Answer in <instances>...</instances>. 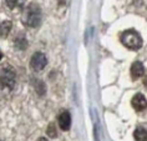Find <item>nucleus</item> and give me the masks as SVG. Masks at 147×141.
Here are the masks:
<instances>
[{
    "label": "nucleus",
    "mask_w": 147,
    "mask_h": 141,
    "mask_svg": "<svg viewBox=\"0 0 147 141\" xmlns=\"http://www.w3.org/2000/svg\"><path fill=\"white\" fill-rule=\"evenodd\" d=\"M57 121H59L60 129L64 130V131H67V130L70 129V126H71V116H70V114L67 113V111H64V113H61L60 115H59Z\"/></svg>",
    "instance_id": "nucleus-6"
},
{
    "label": "nucleus",
    "mask_w": 147,
    "mask_h": 141,
    "mask_svg": "<svg viewBox=\"0 0 147 141\" xmlns=\"http://www.w3.org/2000/svg\"><path fill=\"white\" fill-rule=\"evenodd\" d=\"M47 135H49L50 137H56L57 132H56V127H55L54 124H50L49 126H47Z\"/></svg>",
    "instance_id": "nucleus-12"
},
{
    "label": "nucleus",
    "mask_w": 147,
    "mask_h": 141,
    "mask_svg": "<svg viewBox=\"0 0 147 141\" xmlns=\"http://www.w3.org/2000/svg\"><path fill=\"white\" fill-rule=\"evenodd\" d=\"M16 74L14 71L13 66L8 64L0 66V86L6 90H11L15 86Z\"/></svg>",
    "instance_id": "nucleus-3"
},
{
    "label": "nucleus",
    "mask_w": 147,
    "mask_h": 141,
    "mask_svg": "<svg viewBox=\"0 0 147 141\" xmlns=\"http://www.w3.org/2000/svg\"><path fill=\"white\" fill-rule=\"evenodd\" d=\"M121 43L123 44V46H126L130 50H138L142 46V38L134 29H128L125 30L120 36Z\"/></svg>",
    "instance_id": "nucleus-2"
},
{
    "label": "nucleus",
    "mask_w": 147,
    "mask_h": 141,
    "mask_svg": "<svg viewBox=\"0 0 147 141\" xmlns=\"http://www.w3.org/2000/svg\"><path fill=\"white\" fill-rule=\"evenodd\" d=\"M143 84H145V86H147V76H146V79L143 80Z\"/></svg>",
    "instance_id": "nucleus-13"
},
{
    "label": "nucleus",
    "mask_w": 147,
    "mask_h": 141,
    "mask_svg": "<svg viewBox=\"0 0 147 141\" xmlns=\"http://www.w3.org/2000/svg\"><path fill=\"white\" fill-rule=\"evenodd\" d=\"M14 45L18 50H25L28 47V40L25 39V36H18L14 41Z\"/></svg>",
    "instance_id": "nucleus-10"
},
{
    "label": "nucleus",
    "mask_w": 147,
    "mask_h": 141,
    "mask_svg": "<svg viewBox=\"0 0 147 141\" xmlns=\"http://www.w3.org/2000/svg\"><path fill=\"white\" fill-rule=\"evenodd\" d=\"M11 26H13L11 21H9V20L3 21V23L0 24V36H1V38H6V36L10 34Z\"/></svg>",
    "instance_id": "nucleus-8"
},
{
    "label": "nucleus",
    "mask_w": 147,
    "mask_h": 141,
    "mask_svg": "<svg viewBox=\"0 0 147 141\" xmlns=\"http://www.w3.org/2000/svg\"><path fill=\"white\" fill-rule=\"evenodd\" d=\"M46 65H47V59L45 56V54L38 51V53H35L31 56L30 66L34 71H41V70H44V68H45Z\"/></svg>",
    "instance_id": "nucleus-4"
},
{
    "label": "nucleus",
    "mask_w": 147,
    "mask_h": 141,
    "mask_svg": "<svg viewBox=\"0 0 147 141\" xmlns=\"http://www.w3.org/2000/svg\"><path fill=\"white\" fill-rule=\"evenodd\" d=\"M134 137L137 141H146L147 140V130L143 127H137L134 132Z\"/></svg>",
    "instance_id": "nucleus-9"
},
{
    "label": "nucleus",
    "mask_w": 147,
    "mask_h": 141,
    "mask_svg": "<svg viewBox=\"0 0 147 141\" xmlns=\"http://www.w3.org/2000/svg\"><path fill=\"white\" fill-rule=\"evenodd\" d=\"M1 56H3V54H1V53H0V58H1Z\"/></svg>",
    "instance_id": "nucleus-14"
},
{
    "label": "nucleus",
    "mask_w": 147,
    "mask_h": 141,
    "mask_svg": "<svg viewBox=\"0 0 147 141\" xmlns=\"http://www.w3.org/2000/svg\"><path fill=\"white\" fill-rule=\"evenodd\" d=\"M131 105L136 111H142L147 107V100L143 94H136L131 100Z\"/></svg>",
    "instance_id": "nucleus-5"
},
{
    "label": "nucleus",
    "mask_w": 147,
    "mask_h": 141,
    "mask_svg": "<svg viewBox=\"0 0 147 141\" xmlns=\"http://www.w3.org/2000/svg\"><path fill=\"white\" fill-rule=\"evenodd\" d=\"M5 1H6V5L10 9H19V8H23L26 0H5Z\"/></svg>",
    "instance_id": "nucleus-11"
},
{
    "label": "nucleus",
    "mask_w": 147,
    "mask_h": 141,
    "mask_svg": "<svg viewBox=\"0 0 147 141\" xmlns=\"http://www.w3.org/2000/svg\"><path fill=\"white\" fill-rule=\"evenodd\" d=\"M145 74V66H143L142 62L140 61H135L134 64L131 65V76L134 80H137L140 77L143 76Z\"/></svg>",
    "instance_id": "nucleus-7"
},
{
    "label": "nucleus",
    "mask_w": 147,
    "mask_h": 141,
    "mask_svg": "<svg viewBox=\"0 0 147 141\" xmlns=\"http://www.w3.org/2000/svg\"><path fill=\"white\" fill-rule=\"evenodd\" d=\"M23 23L26 26L38 28L41 23V10L38 4H30L25 9L23 15Z\"/></svg>",
    "instance_id": "nucleus-1"
}]
</instances>
